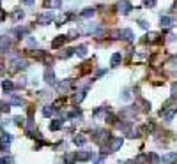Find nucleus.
<instances>
[{
	"label": "nucleus",
	"instance_id": "obj_1",
	"mask_svg": "<svg viewBox=\"0 0 177 164\" xmlns=\"http://www.w3.org/2000/svg\"><path fill=\"white\" fill-rule=\"evenodd\" d=\"M117 9L121 11L122 14H129L131 9H133V5H131L128 0H121V2H119V5H117Z\"/></svg>",
	"mask_w": 177,
	"mask_h": 164
},
{
	"label": "nucleus",
	"instance_id": "obj_2",
	"mask_svg": "<svg viewBox=\"0 0 177 164\" xmlns=\"http://www.w3.org/2000/svg\"><path fill=\"white\" fill-rule=\"evenodd\" d=\"M175 161H177V154H175V152H172V154L163 155V157L159 159V162H161V164H174Z\"/></svg>",
	"mask_w": 177,
	"mask_h": 164
},
{
	"label": "nucleus",
	"instance_id": "obj_3",
	"mask_svg": "<svg viewBox=\"0 0 177 164\" xmlns=\"http://www.w3.org/2000/svg\"><path fill=\"white\" fill-rule=\"evenodd\" d=\"M50 21H53V14L52 12H44V14H41V16L37 18V23H39V25H48Z\"/></svg>",
	"mask_w": 177,
	"mask_h": 164
},
{
	"label": "nucleus",
	"instance_id": "obj_4",
	"mask_svg": "<svg viewBox=\"0 0 177 164\" xmlns=\"http://www.w3.org/2000/svg\"><path fill=\"white\" fill-rule=\"evenodd\" d=\"M67 39H69L67 35H59L57 39H53V42H52V48H53V50H57V48H60V46H62L64 42L67 41Z\"/></svg>",
	"mask_w": 177,
	"mask_h": 164
},
{
	"label": "nucleus",
	"instance_id": "obj_5",
	"mask_svg": "<svg viewBox=\"0 0 177 164\" xmlns=\"http://www.w3.org/2000/svg\"><path fill=\"white\" fill-rule=\"evenodd\" d=\"M9 48H11V39L0 35V51H7Z\"/></svg>",
	"mask_w": 177,
	"mask_h": 164
},
{
	"label": "nucleus",
	"instance_id": "obj_6",
	"mask_svg": "<svg viewBox=\"0 0 177 164\" xmlns=\"http://www.w3.org/2000/svg\"><path fill=\"white\" fill-rule=\"evenodd\" d=\"M44 81L50 83V85L55 83V72H53V69H46L44 71Z\"/></svg>",
	"mask_w": 177,
	"mask_h": 164
},
{
	"label": "nucleus",
	"instance_id": "obj_7",
	"mask_svg": "<svg viewBox=\"0 0 177 164\" xmlns=\"http://www.w3.org/2000/svg\"><path fill=\"white\" fill-rule=\"evenodd\" d=\"M122 143H124L122 138H112V145H110V148H112V150H119V148L122 146Z\"/></svg>",
	"mask_w": 177,
	"mask_h": 164
},
{
	"label": "nucleus",
	"instance_id": "obj_8",
	"mask_svg": "<svg viewBox=\"0 0 177 164\" xmlns=\"http://www.w3.org/2000/svg\"><path fill=\"white\" fill-rule=\"evenodd\" d=\"M121 60H122V57H121V53H114V55H112V58H110V64H112L114 67H117V65L121 64Z\"/></svg>",
	"mask_w": 177,
	"mask_h": 164
},
{
	"label": "nucleus",
	"instance_id": "obj_9",
	"mask_svg": "<svg viewBox=\"0 0 177 164\" xmlns=\"http://www.w3.org/2000/svg\"><path fill=\"white\" fill-rule=\"evenodd\" d=\"M74 53H76L78 57H82V58H83V57H87V46H85V44H82V46H78V48L74 50Z\"/></svg>",
	"mask_w": 177,
	"mask_h": 164
},
{
	"label": "nucleus",
	"instance_id": "obj_10",
	"mask_svg": "<svg viewBox=\"0 0 177 164\" xmlns=\"http://www.w3.org/2000/svg\"><path fill=\"white\" fill-rule=\"evenodd\" d=\"M2 88H4L5 92H9V90L14 88V83L11 81V80H4V81H2Z\"/></svg>",
	"mask_w": 177,
	"mask_h": 164
},
{
	"label": "nucleus",
	"instance_id": "obj_11",
	"mask_svg": "<svg viewBox=\"0 0 177 164\" xmlns=\"http://www.w3.org/2000/svg\"><path fill=\"white\" fill-rule=\"evenodd\" d=\"M121 37L126 39V41H131V39H133V32L128 30V28H126V30H121Z\"/></svg>",
	"mask_w": 177,
	"mask_h": 164
},
{
	"label": "nucleus",
	"instance_id": "obj_12",
	"mask_svg": "<svg viewBox=\"0 0 177 164\" xmlns=\"http://www.w3.org/2000/svg\"><path fill=\"white\" fill-rule=\"evenodd\" d=\"M60 127H62L60 120H52V122H50V131H59Z\"/></svg>",
	"mask_w": 177,
	"mask_h": 164
},
{
	"label": "nucleus",
	"instance_id": "obj_13",
	"mask_svg": "<svg viewBox=\"0 0 177 164\" xmlns=\"http://www.w3.org/2000/svg\"><path fill=\"white\" fill-rule=\"evenodd\" d=\"M14 65H16V69H27V67H29V62L27 60H16Z\"/></svg>",
	"mask_w": 177,
	"mask_h": 164
},
{
	"label": "nucleus",
	"instance_id": "obj_14",
	"mask_svg": "<svg viewBox=\"0 0 177 164\" xmlns=\"http://www.w3.org/2000/svg\"><path fill=\"white\" fill-rule=\"evenodd\" d=\"M159 21H161V27H165V28L172 25V18H168V16H161V20Z\"/></svg>",
	"mask_w": 177,
	"mask_h": 164
},
{
	"label": "nucleus",
	"instance_id": "obj_15",
	"mask_svg": "<svg viewBox=\"0 0 177 164\" xmlns=\"http://www.w3.org/2000/svg\"><path fill=\"white\" fill-rule=\"evenodd\" d=\"M76 159L78 161H89L90 159V154L89 152H80V154H76Z\"/></svg>",
	"mask_w": 177,
	"mask_h": 164
},
{
	"label": "nucleus",
	"instance_id": "obj_16",
	"mask_svg": "<svg viewBox=\"0 0 177 164\" xmlns=\"http://www.w3.org/2000/svg\"><path fill=\"white\" fill-rule=\"evenodd\" d=\"M73 141H74V145H80V146H82V145H85V141H87V139H85L82 134H78V136H74Z\"/></svg>",
	"mask_w": 177,
	"mask_h": 164
},
{
	"label": "nucleus",
	"instance_id": "obj_17",
	"mask_svg": "<svg viewBox=\"0 0 177 164\" xmlns=\"http://www.w3.org/2000/svg\"><path fill=\"white\" fill-rule=\"evenodd\" d=\"M94 12H96V9H92V7H87V9L82 12V16H83V18H90V16H94Z\"/></svg>",
	"mask_w": 177,
	"mask_h": 164
},
{
	"label": "nucleus",
	"instance_id": "obj_18",
	"mask_svg": "<svg viewBox=\"0 0 177 164\" xmlns=\"http://www.w3.org/2000/svg\"><path fill=\"white\" fill-rule=\"evenodd\" d=\"M0 141H2V143H5L7 146H9V143L12 141V136H11V134H4V136L0 138Z\"/></svg>",
	"mask_w": 177,
	"mask_h": 164
},
{
	"label": "nucleus",
	"instance_id": "obj_19",
	"mask_svg": "<svg viewBox=\"0 0 177 164\" xmlns=\"http://www.w3.org/2000/svg\"><path fill=\"white\" fill-rule=\"evenodd\" d=\"M12 18H14L16 21L21 20V18H23V11H21V9H16L14 12H12Z\"/></svg>",
	"mask_w": 177,
	"mask_h": 164
},
{
	"label": "nucleus",
	"instance_id": "obj_20",
	"mask_svg": "<svg viewBox=\"0 0 177 164\" xmlns=\"http://www.w3.org/2000/svg\"><path fill=\"white\" fill-rule=\"evenodd\" d=\"M9 104H16V106H18V104H21V99L20 97H16V95H11Z\"/></svg>",
	"mask_w": 177,
	"mask_h": 164
},
{
	"label": "nucleus",
	"instance_id": "obj_21",
	"mask_svg": "<svg viewBox=\"0 0 177 164\" xmlns=\"http://www.w3.org/2000/svg\"><path fill=\"white\" fill-rule=\"evenodd\" d=\"M71 55H74V50H66V51H62L60 57H62V58H69Z\"/></svg>",
	"mask_w": 177,
	"mask_h": 164
},
{
	"label": "nucleus",
	"instance_id": "obj_22",
	"mask_svg": "<svg viewBox=\"0 0 177 164\" xmlns=\"http://www.w3.org/2000/svg\"><path fill=\"white\" fill-rule=\"evenodd\" d=\"M103 35H104V30H103V28H97V30L94 32V37H96V39H101Z\"/></svg>",
	"mask_w": 177,
	"mask_h": 164
},
{
	"label": "nucleus",
	"instance_id": "obj_23",
	"mask_svg": "<svg viewBox=\"0 0 177 164\" xmlns=\"http://www.w3.org/2000/svg\"><path fill=\"white\" fill-rule=\"evenodd\" d=\"M9 110H11V104L7 103V104H0V111L2 113H9Z\"/></svg>",
	"mask_w": 177,
	"mask_h": 164
},
{
	"label": "nucleus",
	"instance_id": "obj_24",
	"mask_svg": "<svg viewBox=\"0 0 177 164\" xmlns=\"http://www.w3.org/2000/svg\"><path fill=\"white\" fill-rule=\"evenodd\" d=\"M52 113H53V108H52V106H46V108L43 110V115H44V116H50Z\"/></svg>",
	"mask_w": 177,
	"mask_h": 164
},
{
	"label": "nucleus",
	"instance_id": "obj_25",
	"mask_svg": "<svg viewBox=\"0 0 177 164\" xmlns=\"http://www.w3.org/2000/svg\"><path fill=\"white\" fill-rule=\"evenodd\" d=\"M83 99H85V92H80L78 95H74V101H76V103H82Z\"/></svg>",
	"mask_w": 177,
	"mask_h": 164
},
{
	"label": "nucleus",
	"instance_id": "obj_26",
	"mask_svg": "<svg viewBox=\"0 0 177 164\" xmlns=\"http://www.w3.org/2000/svg\"><path fill=\"white\" fill-rule=\"evenodd\" d=\"M106 120H108L110 123H115V122H117V116L112 115V113H108V115H106Z\"/></svg>",
	"mask_w": 177,
	"mask_h": 164
},
{
	"label": "nucleus",
	"instance_id": "obj_27",
	"mask_svg": "<svg viewBox=\"0 0 177 164\" xmlns=\"http://www.w3.org/2000/svg\"><path fill=\"white\" fill-rule=\"evenodd\" d=\"M69 87H71V83H69V81H62L60 85H59V88H60V90H67Z\"/></svg>",
	"mask_w": 177,
	"mask_h": 164
},
{
	"label": "nucleus",
	"instance_id": "obj_28",
	"mask_svg": "<svg viewBox=\"0 0 177 164\" xmlns=\"http://www.w3.org/2000/svg\"><path fill=\"white\" fill-rule=\"evenodd\" d=\"M110 35H112V39H121V30H112Z\"/></svg>",
	"mask_w": 177,
	"mask_h": 164
},
{
	"label": "nucleus",
	"instance_id": "obj_29",
	"mask_svg": "<svg viewBox=\"0 0 177 164\" xmlns=\"http://www.w3.org/2000/svg\"><path fill=\"white\" fill-rule=\"evenodd\" d=\"M14 123H18V125H23V123H25V118H23V116H14Z\"/></svg>",
	"mask_w": 177,
	"mask_h": 164
},
{
	"label": "nucleus",
	"instance_id": "obj_30",
	"mask_svg": "<svg viewBox=\"0 0 177 164\" xmlns=\"http://www.w3.org/2000/svg\"><path fill=\"white\" fill-rule=\"evenodd\" d=\"M145 159H147L145 155H138V157H136V159H135V164H142V162H144V161H145Z\"/></svg>",
	"mask_w": 177,
	"mask_h": 164
},
{
	"label": "nucleus",
	"instance_id": "obj_31",
	"mask_svg": "<svg viewBox=\"0 0 177 164\" xmlns=\"http://www.w3.org/2000/svg\"><path fill=\"white\" fill-rule=\"evenodd\" d=\"M156 37H158L156 34H149V35H147V42H154L156 41Z\"/></svg>",
	"mask_w": 177,
	"mask_h": 164
},
{
	"label": "nucleus",
	"instance_id": "obj_32",
	"mask_svg": "<svg viewBox=\"0 0 177 164\" xmlns=\"http://www.w3.org/2000/svg\"><path fill=\"white\" fill-rule=\"evenodd\" d=\"M147 159H151L152 162H159V157H158L156 154H151V155H149V157H147Z\"/></svg>",
	"mask_w": 177,
	"mask_h": 164
},
{
	"label": "nucleus",
	"instance_id": "obj_33",
	"mask_svg": "<svg viewBox=\"0 0 177 164\" xmlns=\"http://www.w3.org/2000/svg\"><path fill=\"white\" fill-rule=\"evenodd\" d=\"M52 5H53V9H59L60 7V0H52Z\"/></svg>",
	"mask_w": 177,
	"mask_h": 164
},
{
	"label": "nucleus",
	"instance_id": "obj_34",
	"mask_svg": "<svg viewBox=\"0 0 177 164\" xmlns=\"http://www.w3.org/2000/svg\"><path fill=\"white\" fill-rule=\"evenodd\" d=\"M0 162H2V164H12V159H11V157H4Z\"/></svg>",
	"mask_w": 177,
	"mask_h": 164
},
{
	"label": "nucleus",
	"instance_id": "obj_35",
	"mask_svg": "<svg viewBox=\"0 0 177 164\" xmlns=\"http://www.w3.org/2000/svg\"><path fill=\"white\" fill-rule=\"evenodd\" d=\"M144 4H145V5H154L156 0H144Z\"/></svg>",
	"mask_w": 177,
	"mask_h": 164
},
{
	"label": "nucleus",
	"instance_id": "obj_36",
	"mask_svg": "<svg viewBox=\"0 0 177 164\" xmlns=\"http://www.w3.org/2000/svg\"><path fill=\"white\" fill-rule=\"evenodd\" d=\"M144 104V110H151V103H147V101H142Z\"/></svg>",
	"mask_w": 177,
	"mask_h": 164
},
{
	"label": "nucleus",
	"instance_id": "obj_37",
	"mask_svg": "<svg viewBox=\"0 0 177 164\" xmlns=\"http://www.w3.org/2000/svg\"><path fill=\"white\" fill-rule=\"evenodd\" d=\"M140 27H142L144 30H147V28H149V25H147L145 21H140Z\"/></svg>",
	"mask_w": 177,
	"mask_h": 164
},
{
	"label": "nucleus",
	"instance_id": "obj_38",
	"mask_svg": "<svg viewBox=\"0 0 177 164\" xmlns=\"http://www.w3.org/2000/svg\"><path fill=\"white\" fill-rule=\"evenodd\" d=\"M101 113H103V110H96V111L92 113L94 116H99V115H101Z\"/></svg>",
	"mask_w": 177,
	"mask_h": 164
},
{
	"label": "nucleus",
	"instance_id": "obj_39",
	"mask_svg": "<svg viewBox=\"0 0 177 164\" xmlns=\"http://www.w3.org/2000/svg\"><path fill=\"white\" fill-rule=\"evenodd\" d=\"M23 4H27V5H32V4H34V0H23Z\"/></svg>",
	"mask_w": 177,
	"mask_h": 164
},
{
	"label": "nucleus",
	"instance_id": "obj_40",
	"mask_svg": "<svg viewBox=\"0 0 177 164\" xmlns=\"http://www.w3.org/2000/svg\"><path fill=\"white\" fill-rule=\"evenodd\" d=\"M96 164H104V162H103V157H101L99 161H96Z\"/></svg>",
	"mask_w": 177,
	"mask_h": 164
}]
</instances>
